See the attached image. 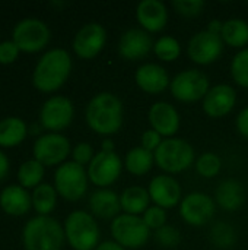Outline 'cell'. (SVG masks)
<instances>
[{
  "mask_svg": "<svg viewBox=\"0 0 248 250\" xmlns=\"http://www.w3.org/2000/svg\"><path fill=\"white\" fill-rule=\"evenodd\" d=\"M85 117L94 132L99 135H114L123 125V104L117 95L101 92L89 101Z\"/></svg>",
  "mask_w": 248,
  "mask_h": 250,
  "instance_id": "6da1fadb",
  "label": "cell"
},
{
  "mask_svg": "<svg viewBox=\"0 0 248 250\" xmlns=\"http://www.w3.org/2000/svg\"><path fill=\"white\" fill-rule=\"evenodd\" d=\"M72 70V59L63 48H53L47 51L35 66L32 81L34 85L44 92L58 89Z\"/></svg>",
  "mask_w": 248,
  "mask_h": 250,
  "instance_id": "7a4b0ae2",
  "label": "cell"
},
{
  "mask_svg": "<svg viewBox=\"0 0 248 250\" xmlns=\"http://www.w3.org/2000/svg\"><path fill=\"white\" fill-rule=\"evenodd\" d=\"M64 237L60 223L48 215H38L29 220L23 229L26 250H61Z\"/></svg>",
  "mask_w": 248,
  "mask_h": 250,
  "instance_id": "3957f363",
  "label": "cell"
},
{
  "mask_svg": "<svg viewBox=\"0 0 248 250\" xmlns=\"http://www.w3.org/2000/svg\"><path fill=\"white\" fill-rule=\"evenodd\" d=\"M155 164L165 173L175 174L187 170L194 163L193 146L181 138L164 139L153 152Z\"/></svg>",
  "mask_w": 248,
  "mask_h": 250,
  "instance_id": "277c9868",
  "label": "cell"
},
{
  "mask_svg": "<svg viewBox=\"0 0 248 250\" xmlns=\"http://www.w3.org/2000/svg\"><path fill=\"white\" fill-rule=\"evenodd\" d=\"M64 234L75 250H94L98 248L99 227L95 218L85 211H73L64 223Z\"/></svg>",
  "mask_w": 248,
  "mask_h": 250,
  "instance_id": "5b68a950",
  "label": "cell"
},
{
  "mask_svg": "<svg viewBox=\"0 0 248 250\" xmlns=\"http://www.w3.org/2000/svg\"><path fill=\"white\" fill-rule=\"evenodd\" d=\"M111 234L124 249H139L148 243L151 230L142 217L120 214L111 223Z\"/></svg>",
  "mask_w": 248,
  "mask_h": 250,
  "instance_id": "8992f818",
  "label": "cell"
},
{
  "mask_svg": "<svg viewBox=\"0 0 248 250\" xmlns=\"http://www.w3.org/2000/svg\"><path fill=\"white\" fill-rule=\"evenodd\" d=\"M56 190L66 201H79L88 189V173L75 161L61 164L54 176Z\"/></svg>",
  "mask_w": 248,
  "mask_h": 250,
  "instance_id": "52a82bcc",
  "label": "cell"
},
{
  "mask_svg": "<svg viewBox=\"0 0 248 250\" xmlns=\"http://www.w3.org/2000/svg\"><path fill=\"white\" fill-rule=\"evenodd\" d=\"M171 94L181 103H196L209 92L208 76L197 69H187L180 72L170 83Z\"/></svg>",
  "mask_w": 248,
  "mask_h": 250,
  "instance_id": "ba28073f",
  "label": "cell"
},
{
  "mask_svg": "<svg viewBox=\"0 0 248 250\" xmlns=\"http://www.w3.org/2000/svg\"><path fill=\"white\" fill-rule=\"evenodd\" d=\"M50 40L48 26L35 18L22 19L13 29V42L19 50L35 53L47 45Z\"/></svg>",
  "mask_w": 248,
  "mask_h": 250,
  "instance_id": "9c48e42d",
  "label": "cell"
},
{
  "mask_svg": "<svg viewBox=\"0 0 248 250\" xmlns=\"http://www.w3.org/2000/svg\"><path fill=\"white\" fill-rule=\"evenodd\" d=\"M180 215L193 227L206 226L215 215V202L206 193L193 192L181 199Z\"/></svg>",
  "mask_w": 248,
  "mask_h": 250,
  "instance_id": "30bf717a",
  "label": "cell"
},
{
  "mask_svg": "<svg viewBox=\"0 0 248 250\" xmlns=\"http://www.w3.org/2000/svg\"><path fill=\"white\" fill-rule=\"evenodd\" d=\"M224 50V41L221 35L208 29L194 34L187 45L189 57L197 64H210L219 59Z\"/></svg>",
  "mask_w": 248,
  "mask_h": 250,
  "instance_id": "8fae6325",
  "label": "cell"
},
{
  "mask_svg": "<svg viewBox=\"0 0 248 250\" xmlns=\"http://www.w3.org/2000/svg\"><path fill=\"white\" fill-rule=\"evenodd\" d=\"M121 170L123 163L115 152L101 151L95 154L88 167V179L98 188H107L120 177Z\"/></svg>",
  "mask_w": 248,
  "mask_h": 250,
  "instance_id": "7c38bea8",
  "label": "cell"
},
{
  "mask_svg": "<svg viewBox=\"0 0 248 250\" xmlns=\"http://www.w3.org/2000/svg\"><path fill=\"white\" fill-rule=\"evenodd\" d=\"M70 152V142L60 133H47L34 144L35 160L42 166H56L66 160Z\"/></svg>",
  "mask_w": 248,
  "mask_h": 250,
  "instance_id": "4fadbf2b",
  "label": "cell"
},
{
  "mask_svg": "<svg viewBox=\"0 0 248 250\" xmlns=\"http://www.w3.org/2000/svg\"><path fill=\"white\" fill-rule=\"evenodd\" d=\"M41 125L53 133L66 129L73 119V104L69 98L57 95L47 100L39 113Z\"/></svg>",
  "mask_w": 248,
  "mask_h": 250,
  "instance_id": "5bb4252c",
  "label": "cell"
},
{
  "mask_svg": "<svg viewBox=\"0 0 248 250\" xmlns=\"http://www.w3.org/2000/svg\"><path fill=\"white\" fill-rule=\"evenodd\" d=\"M107 42V31L101 23L91 22L83 25L73 40V50L80 59H94Z\"/></svg>",
  "mask_w": 248,
  "mask_h": 250,
  "instance_id": "9a60e30c",
  "label": "cell"
},
{
  "mask_svg": "<svg viewBox=\"0 0 248 250\" xmlns=\"http://www.w3.org/2000/svg\"><path fill=\"white\" fill-rule=\"evenodd\" d=\"M149 196L151 201L159 208L170 209L177 207L181 202V186L171 176H156L149 183Z\"/></svg>",
  "mask_w": 248,
  "mask_h": 250,
  "instance_id": "2e32d148",
  "label": "cell"
},
{
  "mask_svg": "<svg viewBox=\"0 0 248 250\" xmlns=\"http://www.w3.org/2000/svg\"><path fill=\"white\" fill-rule=\"evenodd\" d=\"M237 101V92L231 85L221 83L209 89L203 98V110L212 119H221L231 113Z\"/></svg>",
  "mask_w": 248,
  "mask_h": 250,
  "instance_id": "e0dca14e",
  "label": "cell"
},
{
  "mask_svg": "<svg viewBox=\"0 0 248 250\" xmlns=\"http://www.w3.org/2000/svg\"><path fill=\"white\" fill-rule=\"evenodd\" d=\"M149 123L162 138H172L180 129V114L174 105L165 101L155 103L149 110Z\"/></svg>",
  "mask_w": 248,
  "mask_h": 250,
  "instance_id": "ac0fdd59",
  "label": "cell"
},
{
  "mask_svg": "<svg viewBox=\"0 0 248 250\" xmlns=\"http://www.w3.org/2000/svg\"><path fill=\"white\" fill-rule=\"evenodd\" d=\"M152 48L153 42L149 32L137 28L127 29L118 42V51L126 60H140L146 57Z\"/></svg>",
  "mask_w": 248,
  "mask_h": 250,
  "instance_id": "d6986e66",
  "label": "cell"
},
{
  "mask_svg": "<svg viewBox=\"0 0 248 250\" xmlns=\"http://www.w3.org/2000/svg\"><path fill=\"white\" fill-rule=\"evenodd\" d=\"M137 22L146 32H159L168 21V10L159 0H143L136 7Z\"/></svg>",
  "mask_w": 248,
  "mask_h": 250,
  "instance_id": "ffe728a7",
  "label": "cell"
},
{
  "mask_svg": "<svg viewBox=\"0 0 248 250\" xmlns=\"http://www.w3.org/2000/svg\"><path fill=\"white\" fill-rule=\"evenodd\" d=\"M134 81L143 92L152 94V95L164 92L167 89V86L171 83L167 70L156 63L142 64L136 70Z\"/></svg>",
  "mask_w": 248,
  "mask_h": 250,
  "instance_id": "44dd1931",
  "label": "cell"
},
{
  "mask_svg": "<svg viewBox=\"0 0 248 250\" xmlns=\"http://www.w3.org/2000/svg\"><path fill=\"white\" fill-rule=\"evenodd\" d=\"M89 209L92 214L102 220H114L120 215L121 204L117 193L108 189H99L89 198Z\"/></svg>",
  "mask_w": 248,
  "mask_h": 250,
  "instance_id": "7402d4cb",
  "label": "cell"
},
{
  "mask_svg": "<svg viewBox=\"0 0 248 250\" xmlns=\"http://www.w3.org/2000/svg\"><path fill=\"white\" fill-rule=\"evenodd\" d=\"M31 201L32 198L29 196V193L23 188L16 185L7 186L0 193V207L10 215L26 214L31 208Z\"/></svg>",
  "mask_w": 248,
  "mask_h": 250,
  "instance_id": "603a6c76",
  "label": "cell"
},
{
  "mask_svg": "<svg viewBox=\"0 0 248 250\" xmlns=\"http://www.w3.org/2000/svg\"><path fill=\"white\" fill-rule=\"evenodd\" d=\"M244 188L240 182L237 180H224L218 189H216V195L215 199L218 202V205L225 209V211H237L243 204H244Z\"/></svg>",
  "mask_w": 248,
  "mask_h": 250,
  "instance_id": "cb8c5ba5",
  "label": "cell"
},
{
  "mask_svg": "<svg viewBox=\"0 0 248 250\" xmlns=\"http://www.w3.org/2000/svg\"><path fill=\"white\" fill-rule=\"evenodd\" d=\"M149 202H151L149 192L140 186L127 188L120 196L121 211L129 215H137V217L143 215L149 208Z\"/></svg>",
  "mask_w": 248,
  "mask_h": 250,
  "instance_id": "d4e9b609",
  "label": "cell"
},
{
  "mask_svg": "<svg viewBox=\"0 0 248 250\" xmlns=\"http://www.w3.org/2000/svg\"><path fill=\"white\" fill-rule=\"evenodd\" d=\"M221 38L231 47L241 48L248 44V23L243 19H228L222 25Z\"/></svg>",
  "mask_w": 248,
  "mask_h": 250,
  "instance_id": "484cf974",
  "label": "cell"
},
{
  "mask_svg": "<svg viewBox=\"0 0 248 250\" xmlns=\"http://www.w3.org/2000/svg\"><path fill=\"white\" fill-rule=\"evenodd\" d=\"M153 161H155L153 152H151L142 146H136L127 152L126 160H124V166L130 174L143 176V174L151 171Z\"/></svg>",
  "mask_w": 248,
  "mask_h": 250,
  "instance_id": "4316f807",
  "label": "cell"
},
{
  "mask_svg": "<svg viewBox=\"0 0 248 250\" xmlns=\"http://www.w3.org/2000/svg\"><path fill=\"white\" fill-rule=\"evenodd\" d=\"M26 136V125L18 117H7L0 122V145L15 146Z\"/></svg>",
  "mask_w": 248,
  "mask_h": 250,
  "instance_id": "83f0119b",
  "label": "cell"
},
{
  "mask_svg": "<svg viewBox=\"0 0 248 250\" xmlns=\"http://www.w3.org/2000/svg\"><path fill=\"white\" fill-rule=\"evenodd\" d=\"M56 201H57V193L53 186L47 183H41L34 189L32 205L39 215H48L54 209Z\"/></svg>",
  "mask_w": 248,
  "mask_h": 250,
  "instance_id": "f1b7e54d",
  "label": "cell"
},
{
  "mask_svg": "<svg viewBox=\"0 0 248 250\" xmlns=\"http://www.w3.org/2000/svg\"><path fill=\"white\" fill-rule=\"evenodd\" d=\"M42 176H44V166L37 160L25 161L18 171V180L23 188L39 186Z\"/></svg>",
  "mask_w": 248,
  "mask_h": 250,
  "instance_id": "f546056e",
  "label": "cell"
},
{
  "mask_svg": "<svg viewBox=\"0 0 248 250\" xmlns=\"http://www.w3.org/2000/svg\"><path fill=\"white\" fill-rule=\"evenodd\" d=\"M210 242L219 249H229L237 242V233L232 226L219 221L210 229Z\"/></svg>",
  "mask_w": 248,
  "mask_h": 250,
  "instance_id": "4dcf8cb0",
  "label": "cell"
},
{
  "mask_svg": "<svg viewBox=\"0 0 248 250\" xmlns=\"http://www.w3.org/2000/svg\"><path fill=\"white\" fill-rule=\"evenodd\" d=\"M153 51L159 60L174 62L181 53V45L174 37L164 35L159 40H156V42L153 44Z\"/></svg>",
  "mask_w": 248,
  "mask_h": 250,
  "instance_id": "1f68e13d",
  "label": "cell"
},
{
  "mask_svg": "<svg viewBox=\"0 0 248 250\" xmlns=\"http://www.w3.org/2000/svg\"><path fill=\"white\" fill-rule=\"evenodd\" d=\"M221 168H222V161L213 152H205L196 161V170L205 179H212L218 176L221 173Z\"/></svg>",
  "mask_w": 248,
  "mask_h": 250,
  "instance_id": "d6a6232c",
  "label": "cell"
},
{
  "mask_svg": "<svg viewBox=\"0 0 248 250\" xmlns=\"http://www.w3.org/2000/svg\"><path fill=\"white\" fill-rule=\"evenodd\" d=\"M231 75L240 86L248 88V48H243L232 59Z\"/></svg>",
  "mask_w": 248,
  "mask_h": 250,
  "instance_id": "836d02e7",
  "label": "cell"
},
{
  "mask_svg": "<svg viewBox=\"0 0 248 250\" xmlns=\"http://www.w3.org/2000/svg\"><path fill=\"white\" fill-rule=\"evenodd\" d=\"M145 224L149 227V230H159L161 227L167 226V212L164 208H159L156 205L149 207L146 212L142 215Z\"/></svg>",
  "mask_w": 248,
  "mask_h": 250,
  "instance_id": "e575fe53",
  "label": "cell"
},
{
  "mask_svg": "<svg viewBox=\"0 0 248 250\" xmlns=\"http://www.w3.org/2000/svg\"><path fill=\"white\" fill-rule=\"evenodd\" d=\"M155 240L162 246V248H175L178 246L180 240H181V236H180V231L172 227V226H164L161 227L159 230L155 231Z\"/></svg>",
  "mask_w": 248,
  "mask_h": 250,
  "instance_id": "d590c367",
  "label": "cell"
},
{
  "mask_svg": "<svg viewBox=\"0 0 248 250\" xmlns=\"http://www.w3.org/2000/svg\"><path fill=\"white\" fill-rule=\"evenodd\" d=\"M172 6L180 15L186 18H194L202 13L205 3L202 0H175Z\"/></svg>",
  "mask_w": 248,
  "mask_h": 250,
  "instance_id": "8d00e7d4",
  "label": "cell"
},
{
  "mask_svg": "<svg viewBox=\"0 0 248 250\" xmlns=\"http://www.w3.org/2000/svg\"><path fill=\"white\" fill-rule=\"evenodd\" d=\"M73 155V161L77 163L79 166H85V164H91L92 158L95 157L94 155V149L89 144L86 142H82V144H77L72 152Z\"/></svg>",
  "mask_w": 248,
  "mask_h": 250,
  "instance_id": "74e56055",
  "label": "cell"
},
{
  "mask_svg": "<svg viewBox=\"0 0 248 250\" xmlns=\"http://www.w3.org/2000/svg\"><path fill=\"white\" fill-rule=\"evenodd\" d=\"M162 141L164 139H162V136L158 132H155L153 129H148L142 135V145L140 146L148 149V151H151V152H155L158 149V146L162 144Z\"/></svg>",
  "mask_w": 248,
  "mask_h": 250,
  "instance_id": "f35d334b",
  "label": "cell"
},
{
  "mask_svg": "<svg viewBox=\"0 0 248 250\" xmlns=\"http://www.w3.org/2000/svg\"><path fill=\"white\" fill-rule=\"evenodd\" d=\"M19 48L13 41L0 42V63H12L18 57Z\"/></svg>",
  "mask_w": 248,
  "mask_h": 250,
  "instance_id": "ab89813d",
  "label": "cell"
},
{
  "mask_svg": "<svg viewBox=\"0 0 248 250\" xmlns=\"http://www.w3.org/2000/svg\"><path fill=\"white\" fill-rule=\"evenodd\" d=\"M237 129L238 132L248 139V107L241 110L237 116Z\"/></svg>",
  "mask_w": 248,
  "mask_h": 250,
  "instance_id": "60d3db41",
  "label": "cell"
},
{
  "mask_svg": "<svg viewBox=\"0 0 248 250\" xmlns=\"http://www.w3.org/2000/svg\"><path fill=\"white\" fill-rule=\"evenodd\" d=\"M9 173V160L7 157L0 151V180H3Z\"/></svg>",
  "mask_w": 248,
  "mask_h": 250,
  "instance_id": "b9f144b4",
  "label": "cell"
},
{
  "mask_svg": "<svg viewBox=\"0 0 248 250\" xmlns=\"http://www.w3.org/2000/svg\"><path fill=\"white\" fill-rule=\"evenodd\" d=\"M95 250H126L123 246H120L117 242H102L101 245H98V248Z\"/></svg>",
  "mask_w": 248,
  "mask_h": 250,
  "instance_id": "7bdbcfd3",
  "label": "cell"
},
{
  "mask_svg": "<svg viewBox=\"0 0 248 250\" xmlns=\"http://www.w3.org/2000/svg\"><path fill=\"white\" fill-rule=\"evenodd\" d=\"M222 25H224V22H221V21H218V19H213V21H210V23H209V26H208V31H210V32H213V34L221 35Z\"/></svg>",
  "mask_w": 248,
  "mask_h": 250,
  "instance_id": "ee69618b",
  "label": "cell"
},
{
  "mask_svg": "<svg viewBox=\"0 0 248 250\" xmlns=\"http://www.w3.org/2000/svg\"><path fill=\"white\" fill-rule=\"evenodd\" d=\"M101 151H105V152H114V142L110 141V139H105L102 142V149Z\"/></svg>",
  "mask_w": 248,
  "mask_h": 250,
  "instance_id": "f6af8a7d",
  "label": "cell"
}]
</instances>
